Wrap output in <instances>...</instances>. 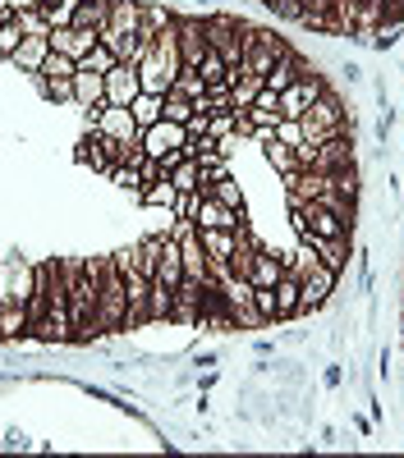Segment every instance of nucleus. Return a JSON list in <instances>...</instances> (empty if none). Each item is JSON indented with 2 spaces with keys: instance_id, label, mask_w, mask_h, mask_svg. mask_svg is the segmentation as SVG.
Returning <instances> with one entry per match:
<instances>
[{
  "instance_id": "obj_1",
  "label": "nucleus",
  "mask_w": 404,
  "mask_h": 458,
  "mask_svg": "<svg viewBox=\"0 0 404 458\" xmlns=\"http://www.w3.org/2000/svg\"><path fill=\"white\" fill-rule=\"evenodd\" d=\"M64 289H69V312H73V339L97 335V293H101V271L106 257L92 261H64Z\"/></svg>"
},
{
  "instance_id": "obj_2",
  "label": "nucleus",
  "mask_w": 404,
  "mask_h": 458,
  "mask_svg": "<svg viewBox=\"0 0 404 458\" xmlns=\"http://www.w3.org/2000/svg\"><path fill=\"white\" fill-rule=\"evenodd\" d=\"M47 280V312L42 321L32 326V335H42V339H73V312H69V289H64V271H60V261H47V266H37Z\"/></svg>"
},
{
  "instance_id": "obj_3",
  "label": "nucleus",
  "mask_w": 404,
  "mask_h": 458,
  "mask_svg": "<svg viewBox=\"0 0 404 458\" xmlns=\"http://www.w3.org/2000/svg\"><path fill=\"white\" fill-rule=\"evenodd\" d=\"M294 276H299V312H313L322 308V302L331 298V289H336V271L304 243L299 252V266H294Z\"/></svg>"
},
{
  "instance_id": "obj_4",
  "label": "nucleus",
  "mask_w": 404,
  "mask_h": 458,
  "mask_svg": "<svg viewBox=\"0 0 404 458\" xmlns=\"http://www.w3.org/2000/svg\"><path fill=\"white\" fill-rule=\"evenodd\" d=\"M129 321V293H125V276L120 266L106 257V271H101V293H97V335L101 330H125Z\"/></svg>"
},
{
  "instance_id": "obj_5",
  "label": "nucleus",
  "mask_w": 404,
  "mask_h": 458,
  "mask_svg": "<svg viewBox=\"0 0 404 458\" xmlns=\"http://www.w3.org/2000/svg\"><path fill=\"white\" fill-rule=\"evenodd\" d=\"M304 142H326V138H349V110L336 101V97H317L308 110H304Z\"/></svg>"
},
{
  "instance_id": "obj_6",
  "label": "nucleus",
  "mask_w": 404,
  "mask_h": 458,
  "mask_svg": "<svg viewBox=\"0 0 404 458\" xmlns=\"http://www.w3.org/2000/svg\"><path fill=\"white\" fill-rule=\"evenodd\" d=\"M239 47H244V60H239V69L244 73H257V79H267L271 73V64L289 51L276 32H267V28H244L239 32Z\"/></svg>"
},
{
  "instance_id": "obj_7",
  "label": "nucleus",
  "mask_w": 404,
  "mask_h": 458,
  "mask_svg": "<svg viewBox=\"0 0 404 458\" xmlns=\"http://www.w3.org/2000/svg\"><path fill=\"white\" fill-rule=\"evenodd\" d=\"M202 32H207V47L220 51V60H226L230 69H239V60H244L239 32H244V23L230 19V14H211V19H202Z\"/></svg>"
},
{
  "instance_id": "obj_8",
  "label": "nucleus",
  "mask_w": 404,
  "mask_h": 458,
  "mask_svg": "<svg viewBox=\"0 0 404 458\" xmlns=\"http://www.w3.org/2000/svg\"><path fill=\"white\" fill-rule=\"evenodd\" d=\"M202 239V252H207V266H211V280L230 276V257L239 248V229H198Z\"/></svg>"
},
{
  "instance_id": "obj_9",
  "label": "nucleus",
  "mask_w": 404,
  "mask_h": 458,
  "mask_svg": "<svg viewBox=\"0 0 404 458\" xmlns=\"http://www.w3.org/2000/svg\"><path fill=\"white\" fill-rule=\"evenodd\" d=\"M138 147H142L152 161H161L166 151H175V147H189V129L175 124V120H157L152 129H142V133H138Z\"/></svg>"
},
{
  "instance_id": "obj_10",
  "label": "nucleus",
  "mask_w": 404,
  "mask_h": 458,
  "mask_svg": "<svg viewBox=\"0 0 404 458\" xmlns=\"http://www.w3.org/2000/svg\"><path fill=\"white\" fill-rule=\"evenodd\" d=\"M92 129H97L101 138H110V142H138V133H142L129 106H101L97 120H92Z\"/></svg>"
},
{
  "instance_id": "obj_11",
  "label": "nucleus",
  "mask_w": 404,
  "mask_h": 458,
  "mask_svg": "<svg viewBox=\"0 0 404 458\" xmlns=\"http://www.w3.org/2000/svg\"><path fill=\"white\" fill-rule=\"evenodd\" d=\"M175 37H179V64H184V69H198L202 55H207L202 19H175Z\"/></svg>"
},
{
  "instance_id": "obj_12",
  "label": "nucleus",
  "mask_w": 404,
  "mask_h": 458,
  "mask_svg": "<svg viewBox=\"0 0 404 458\" xmlns=\"http://www.w3.org/2000/svg\"><path fill=\"white\" fill-rule=\"evenodd\" d=\"M317 157H313V170L317 174H336V170H354V142L349 138H326V142H313Z\"/></svg>"
},
{
  "instance_id": "obj_13",
  "label": "nucleus",
  "mask_w": 404,
  "mask_h": 458,
  "mask_svg": "<svg viewBox=\"0 0 404 458\" xmlns=\"http://www.w3.org/2000/svg\"><path fill=\"white\" fill-rule=\"evenodd\" d=\"M138 92H142L138 64H116L106 73V106H133Z\"/></svg>"
},
{
  "instance_id": "obj_14",
  "label": "nucleus",
  "mask_w": 404,
  "mask_h": 458,
  "mask_svg": "<svg viewBox=\"0 0 404 458\" xmlns=\"http://www.w3.org/2000/svg\"><path fill=\"white\" fill-rule=\"evenodd\" d=\"M322 92H326L322 79H294V83L280 92V114H285V120H304V110H308Z\"/></svg>"
},
{
  "instance_id": "obj_15",
  "label": "nucleus",
  "mask_w": 404,
  "mask_h": 458,
  "mask_svg": "<svg viewBox=\"0 0 404 458\" xmlns=\"http://www.w3.org/2000/svg\"><path fill=\"white\" fill-rule=\"evenodd\" d=\"M193 225H198V229H244V211H230V207H220L216 198L198 193V211H193Z\"/></svg>"
},
{
  "instance_id": "obj_16",
  "label": "nucleus",
  "mask_w": 404,
  "mask_h": 458,
  "mask_svg": "<svg viewBox=\"0 0 404 458\" xmlns=\"http://www.w3.org/2000/svg\"><path fill=\"white\" fill-rule=\"evenodd\" d=\"M73 101L97 120V110L106 106V73H92V69L79 64V73H73Z\"/></svg>"
},
{
  "instance_id": "obj_17",
  "label": "nucleus",
  "mask_w": 404,
  "mask_h": 458,
  "mask_svg": "<svg viewBox=\"0 0 404 458\" xmlns=\"http://www.w3.org/2000/svg\"><path fill=\"white\" fill-rule=\"evenodd\" d=\"M47 37H51V51H60V55H69V60H83V55L101 42V37L88 32V28H51Z\"/></svg>"
},
{
  "instance_id": "obj_18",
  "label": "nucleus",
  "mask_w": 404,
  "mask_h": 458,
  "mask_svg": "<svg viewBox=\"0 0 404 458\" xmlns=\"http://www.w3.org/2000/svg\"><path fill=\"white\" fill-rule=\"evenodd\" d=\"M280 276H285V261L276 252H267V248H257L253 252V266H248V284L253 289H276Z\"/></svg>"
},
{
  "instance_id": "obj_19",
  "label": "nucleus",
  "mask_w": 404,
  "mask_h": 458,
  "mask_svg": "<svg viewBox=\"0 0 404 458\" xmlns=\"http://www.w3.org/2000/svg\"><path fill=\"white\" fill-rule=\"evenodd\" d=\"M47 55H51V37L47 32H28L23 42H19V51H14V64L28 69V73H37Z\"/></svg>"
},
{
  "instance_id": "obj_20",
  "label": "nucleus",
  "mask_w": 404,
  "mask_h": 458,
  "mask_svg": "<svg viewBox=\"0 0 404 458\" xmlns=\"http://www.w3.org/2000/svg\"><path fill=\"white\" fill-rule=\"evenodd\" d=\"M157 280H161V284H170V289H179V284H184V261H179V239H175V234H170V239H161Z\"/></svg>"
},
{
  "instance_id": "obj_21",
  "label": "nucleus",
  "mask_w": 404,
  "mask_h": 458,
  "mask_svg": "<svg viewBox=\"0 0 404 458\" xmlns=\"http://www.w3.org/2000/svg\"><path fill=\"white\" fill-rule=\"evenodd\" d=\"M304 243H308V248H313V252H317V257H322L336 276L349 266V239H304Z\"/></svg>"
},
{
  "instance_id": "obj_22",
  "label": "nucleus",
  "mask_w": 404,
  "mask_h": 458,
  "mask_svg": "<svg viewBox=\"0 0 404 458\" xmlns=\"http://www.w3.org/2000/svg\"><path fill=\"white\" fill-rule=\"evenodd\" d=\"M299 23L336 32V0H299Z\"/></svg>"
},
{
  "instance_id": "obj_23",
  "label": "nucleus",
  "mask_w": 404,
  "mask_h": 458,
  "mask_svg": "<svg viewBox=\"0 0 404 458\" xmlns=\"http://www.w3.org/2000/svg\"><path fill=\"white\" fill-rule=\"evenodd\" d=\"M299 312V276L285 266V276H280V284H276V321H285V317H294Z\"/></svg>"
},
{
  "instance_id": "obj_24",
  "label": "nucleus",
  "mask_w": 404,
  "mask_h": 458,
  "mask_svg": "<svg viewBox=\"0 0 404 458\" xmlns=\"http://www.w3.org/2000/svg\"><path fill=\"white\" fill-rule=\"evenodd\" d=\"M129 110H133V120H138V129H152V124L161 120V110H166V97H157V92H138Z\"/></svg>"
},
{
  "instance_id": "obj_25",
  "label": "nucleus",
  "mask_w": 404,
  "mask_h": 458,
  "mask_svg": "<svg viewBox=\"0 0 404 458\" xmlns=\"http://www.w3.org/2000/svg\"><path fill=\"white\" fill-rule=\"evenodd\" d=\"M294 79H299V55H294V51H285V55H280V60L271 64V73H267L262 83H267L271 92H285V88H289Z\"/></svg>"
},
{
  "instance_id": "obj_26",
  "label": "nucleus",
  "mask_w": 404,
  "mask_h": 458,
  "mask_svg": "<svg viewBox=\"0 0 404 458\" xmlns=\"http://www.w3.org/2000/svg\"><path fill=\"white\" fill-rule=\"evenodd\" d=\"M175 188H179V193H198V188H202V161H193V157H184L170 174H166Z\"/></svg>"
},
{
  "instance_id": "obj_27",
  "label": "nucleus",
  "mask_w": 404,
  "mask_h": 458,
  "mask_svg": "<svg viewBox=\"0 0 404 458\" xmlns=\"http://www.w3.org/2000/svg\"><path fill=\"white\" fill-rule=\"evenodd\" d=\"M175 317V289L152 280V298H147V321H170Z\"/></svg>"
},
{
  "instance_id": "obj_28",
  "label": "nucleus",
  "mask_w": 404,
  "mask_h": 458,
  "mask_svg": "<svg viewBox=\"0 0 404 458\" xmlns=\"http://www.w3.org/2000/svg\"><path fill=\"white\" fill-rule=\"evenodd\" d=\"M207 198H216L220 207H230V211H244V193H239V183L230 179V174H220V179H211L207 188H202Z\"/></svg>"
},
{
  "instance_id": "obj_29",
  "label": "nucleus",
  "mask_w": 404,
  "mask_h": 458,
  "mask_svg": "<svg viewBox=\"0 0 404 458\" xmlns=\"http://www.w3.org/2000/svg\"><path fill=\"white\" fill-rule=\"evenodd\" d=\"M133 266L147 276V280H157V261H161V239H142L138 248H129Z\"/></svg>"
},
{
  "instance_id": "obj_30",
  "label": "nucleus",
  "mask_w": 404,
  "mask_h": 458,
  "mask_svg": "<svg viewBox=\"0 0 404 458\" xmlns=\"http://www.w3.org/2000/svg\"><path fill=\"white\" fill-rule=\"evenodd\" d=\"M142 202L147 207H166V211H175V202H179V188L170 183V179H152L142 188Z\"/></svg>"
},
{
  "instance_id": "obj_31",
  "label": "nucleus",
  "mask_w": 404,
  "mask_h": 458,
  "mask_svg": "<svg viewBox=\"0 0 404 458\" xmlns=\"http://www.w3.org/2000/svg\"><path fill=\"white\" fill-rule=\"evenodd\" d=\"M198 73H202V83H207V88H216V83H230V73H235V69H230L226 60H220V51H211V47H207V55H202Z\"/></svg>"
},
{
  "instance_id": "obj_32",
  "label": "nucleus",
  "mask_w": 404,
  "mask_h": 458,
  "mask_svg": "<svg viewBox=\"0 0 404 458\" xmlns=\"http://www.w3.org/2000/svg\"><path fill=\"white\" fill-rule=\"evenodd\" d=\"M79 5H83V0H47V5H42L47 28H69L73 14H79Z\"/></svg>"
},
{
  "instance_id": "obj_33",
  "label": "nucleus",
  "mask_w": 404,
  "mask_h": 458,
  "mask_svg": "<svg viewBox=\"0 0 404 458\" xmlns=\"http://www.w3.org/2000/svg\"><path fill=\"white\" fill-rule=\"evenodd\" d=\"M28 330V308L23 302H5L0 308V335H23Z\"/></svg>"
},
{
  "instance_id": "obj_34",
  "label": "nucleus",
  "mask_w": 404,
  "mask_h": 458,
  "mask_svg": "<svg viewBox=\"0 0 404 458\" xmlns=\"http://www.w3.org/2000/svg\"><path fill=\"white\" fill-rule=\"evenodd\" d=\"M79 64H83V69H92V73H110V69H116V64H120V55H116V51H110L106 42H97V47H92V51H88V55H83Z\"/></svg>"
},
{
  "instance_id": "obj_35",
  "label": "nucleus",
  "mask_w": 404,
  "mask_h": 458,
  "mask_svg": "<svg viewBox=\"0 0 404 458\" xmlns=\"http://www.w3.org/2000/svg\"><path fill=\"white\" fill-rule=\"evenodd\" d=\"M267 161H271L285 179L299 174V165H294V147H285V142H276V138H271V147H267Z\"/></svg>"
},
{
  "instance_id": "obj_36",
  "label": "nucleus",
  "mask_w": 404,
  "mask_h": 458,
  "mask_svg": "<svg viewBox=\"0 0 404 458\" xmlns=\"http://www.w3.org/2000/svg\"><path fill=\"white\" fill-rule=\"evenodd\" d=\"M23 23L19 19H10L5 28H0V60H14V51H19V42H23Z\"/></svg>"
},
{
  "instance_id": "obj_37",
  "label": "nucleus",
  "mask_w": 404,
  "mask_h": 458,
  "mask_svg": "<svg viewBox=\"0 0 404 458\" xmlns=\"http://www.w3.org/2000/svg\"><path fill=\"white\" fill-rule=\"evenodd\" d=\"M161 120H175V124H189L193 120V101L189 97H166V110H161Z\"/></svg>"
},
{
  "instance_id": "obj_38",
  "label": "nucleus",
  "mask_w": 404,
  "mask_h": 458,
  "mask_svg": "<svg viewBox=\"0 0 404 458\" xmlns=\"http://www.w3.org/2000/svg\"><path fill=\"white\" fill-rule=\"evenodd\" d=\"M110 179H116L120 188H129V193H142V188H147L142 165H116V170H110Z\"/></svg>"
},
{
  "instance_id": "obj_39",
  "label": "nucleus",
  "mask_w": 404,
  "mask_h": 458,
  "mask_svg": "<svg viewBox=\"0 0 404 458\" xmlns=\"http://www.w3.org/2000/svg\"><path fill=\"white\" fill-rule=\"evenodd\" d=\"M253 312L257 321H276V289H253Z\"/></svg>"
},
{
  "instance_id": "obj_40",
  "label": "nucleus",
  "mask_w": 404,
  "mask_h": 458,
  "mask_svg": "<svg viewBox=\"0 0 404 458\" xmlns=\"http://www.w3.org/2000/svg\"><path fill=\"white\" fill-rule=\"evenodd\" d=\"M276 142L299 147V142H304V124H299V120H280V124H276Z\"/></svg>"
},
{
  "instance_id": "obj_41",
  "label": "nucleus",
  "mask_w": 404,
  "mask_h": 458,
  "mask_svg": "<svg viewBox=\"0 0 404 458\" xmlns=\"http://www.w3.org/2000/svg\"><path fill=\"white\" fill-rule=\"evenodd\" d=\"M5 5H10L14 14H42V5H47V0H5Z\"/></svg>"
},
{
  "instance_id": "obj_42",
  "label": "nucleus",
  "mask_w": 404,
  "mask_h": 458,
  "mask_svg": "<svg viewBox=\"0 0 404 458\" xmlns=\"http://www.w3.org/2000/svg\"><path fill=\"white\" fill-rule=\"evenodd\" d=\"M10 19H19V14H14V10H10V5H0V28H5V23H10Z\"/></svg>"
}]
</instances>
